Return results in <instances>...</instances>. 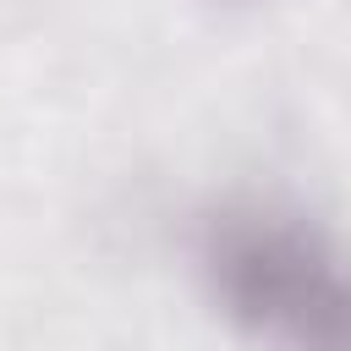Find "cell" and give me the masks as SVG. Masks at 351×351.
<instances>
[{
  "label": "cell",
  "instance_id": "obj_1",
  "mask_svg": "<svg viewBox=\"0 0 351 351\" xmlns=\"http://www.w3.org/2000/svg\"><path fill=\"white\" fill-rule=\"evenodd\" d=\"M197 280L214 313L269 346L351 351V247L280 203H219L203 214Z\"/></svg>",
  "mask_w": 351,
  "mask_h": 351
}]
</instances>
